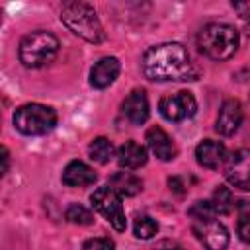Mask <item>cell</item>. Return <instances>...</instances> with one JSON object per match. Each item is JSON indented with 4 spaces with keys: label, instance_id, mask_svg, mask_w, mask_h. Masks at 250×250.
I'll return each mask as SVG.
<instances>
[{
    "label": "cell",
    "instance_id": "d6986e66",
    "mask_svg": "<svg viewBox=\"0 0 250 250\" xmlns=\"http://www.w3.org/2000/svg\"><path fill=\"white\" fill-rule=\"evenodd\" d=\"M211 205L215 209L217 215H227L232 211V205H234V197H232V191L225 186H219L215 191H213V197H211Z\"/></svg>",
    "mask_w": 250,
    "mask_h": 250
},
{
    "label": "cell",
    "instance_id": "6da1fadb",
    "mask_svg": "<svg viewBox=\"0 0 250 250\" xmlns=\"http://www.w3.org/2000/svg\"><path fill=\"white\" fill-rule=\"evenodd\" d=\"M143 72L146 78L156 82H180L195 80V68L189 53L180 43H160L143 55Z\"/></svg>",
    "mask_w": 250,
    "mask_h": 250
},
{
    "label": "cell",
    "instance_id": "ffe728a7",
    "mask_svg": "<svg viewBox=\"0 0 250 250\" xmlns=\"http://www.w3.org/2000/svg\"><path fill=\"white\" fill-rule=\"evenodd\" d=\"M236 213H238V225H236L238 238L250 244V199H242L236 207Z\"/></svg>",
    "mask_w": 250,
    "mask_h": 250
},
{
    "label": "cell",
    "instance_id": "2e32d148",
    "mask_svg": "<svg viewBox=\"0 0 250 250\" xmlns=\"http://www.w3.org/2000/svg\"><path fill=\"white\" fill-rule=\"evenodd\" d=\"M146 160H148L146 148L143 145H139L137 141H125L117 148V162L125 170H137V168L145 166Z\"/></svg>",
    "mask_w": 250,
    "mask_h": 250
},
{
    "label": "cell",
    "instance_id": "9c48e42d",
    "mask_svg": "<svg viewBox=\"0 0 250 250\" xmlns=\"http://www.w3.org/2000/svg\"><path fill=\"white\" fill-rule=\"evenodd\" d=\"M225 178L230 186L250 191V150L242 148L232 152L225 162Z\"/></svg>",
    "mask_w": 250,
    "mask_h": 250
},
{
    "label": "cell",
    "instance_id": "30bf717a",
    "mask_svg": "<svg viewBox=\"0 0 250 250\" xmlns=\"http://www.w3.org/2000/svg\"><path fill=\"white\" fill-rule=\"evenodd\" d=\"M242 117H244L242 104L234 98H229L221 104V109H219V115H217V121H215V131L219 135L229 137L240 127Z\"/></svg>",
    "mask_w": 250,
    "mask_h": 250
},
{
    "label": "cell",
    "instance_id": "9a60e30c",
    "mask_svg": "<svg viewBox=\"0 0 250 250\" xmlns=\"http://www.w3.org/2000/svg\"><path fill=\"white\" fill-rule=\"evenodd\" d=\"M96 182V172L82 160H72L62 170V184L68 188H84Z\"/></svg>",
    "mask_w": 250,
    "mask_h": 250
},
{
    "label": "cell",
    "instance_id": "cb8c5ba5",
    "mask_svg": "<svg viewBox=\"0 0 250 250\" xmlns=\"http://www.w3.org/2000/svg\"><path fill=\"white\" fill-rule=\"evenodd\" d=\"M2 162H4L2 174H6V172H8V164H10V154H8V148H6V146L2 148Z\"/></svg>",
    "mask_w": 250,
    "mask_h": 250
},
{
    "label": "cell",
    "instance_id": "8992f818",
    "mask_svg": "<svg viewBox=\"0 0 250 250\" xmlns=\"http://www.w3.org/2000/svg\"><path fill=\"white\" fill-rule=\"evenodd\" d=\"M92 205L96 207V211L100 215H104L109 225L115 230H125L127 227V219H125V211H123V203H121V195L117 191H113L109 186L98 188L92 195H90Z\"/></svg>",
    "mask_w": 250,
    "mask_h": 250
},
{
    "label": "cell",
    "instance_id": "d4e9b609",
    "mask_svg": "<svg viewBox=\"0 0 250 250\" xmlns=\"http://www.w3.org/2000/svg\"><path fill=\"white\" fill-rule=\"evenodd\" d=\"M246 35L250 37V16L246 18Z\"/></svg>",
    "mask_w": 250,
    "mask_h": 250
},
{
    "label": "cell",
    "instance_id": "5b68a950",
    "mask_svg": "<svg viewBox=\"0 0 250 250\" xmlns=\"http://www.w3.org/2000/svg\"><path fill=\"white\" fill-rule=\"evenodd\" d=\"M14 125L23 135H45L55 129L57 113L53 107L43 104H25L16 109Z\"/></svg>",
    "mask_w": 250,
    "mask_h": 250
},
{
    "label": "cell",
    "instance_id": "3957f363",
    "mask_svg": "<svg viewBox=\"0 0 250 250\" xmlns=\"http://www.w3.org/2000/svg\"><path fill=\"white\" fill-rule=\"evenodd\" d=\"M197 47L213 61H227L238 49V31L227 23H209L199 31Z\"/></svg>",
    "mask_w": 250,
    "mask_h": 250
},
{
    "label": "cell",
    "instance_id": "603a6c76",
    "mask_svg": "<svg viewBox=\"0 0 250 250\" xmlns=\"http://www.w3.org/2000/svg\"><path fill=\"white\" fill-rule=\"evenodd\" d=\"M115 244L113 240L105 238V236H100V238H90L82 244V250H113Z\"/></svg>",
    "mask_w": 250,
    "mask_h": 250
},
{
    "label": "cell",
    "instance_id": "5bb4252c",
    "mask_svg": "<svg viewBox=\"0 0 250 250\" xmlns=\"http://www.w3.org/2000/svg\"><path fill=\"white\" fill-rule=\"evenodd\" d=\"M145 141H146L148 148L152 150V154H154L156 158L168 162V160H172V158L176 156V145H174V141L170 139V135H168L164 129H160V127H150V129L146 131V135H145Z\"/></svg>",
    "mask_w": 250,
    "mask_h": 250
},
{
    "label": "cell",
    "instance_id": "ac0fdd59",
    "mask_svg": "<svg viewBox=\"0 0 250 250\" xmlns=\"http://www.w3.org/2000/svg\"><path fill=\"white\" fill-rule=\"evenodd\" d=\"M88 152H90V158L92 160H96L100 164H107L111 160V156H113V145L105 137H96L90 143Z\"/></svg>",
    "mask_w": 250,
    "mask_h": 250
},
{
    "label": "cell",
    "instance_id": "7402d4cb",
    "mask_svg": "<svg viewBox=\"0 0 250 250\" xmlns=\"http://www.w3.org/2000/svg\"><path fill=\"white\" fill-rule=\"evenodd\" d=\"M66 219L74 225H92L94 223V215L80 203H72L66 209Z\"/></svg>",
    "mask_w": 250,
    "mask_h": 250
},
{
    "label": "cell",
    "instance_id": "e0dca14e",
    "mask_svg": "<svg viewBox=\"0 0 250 250\" xmlns=\"http://www.w3.org/2000/svg\"><path fill=\"white\" fill-rule=\"evenodd\" d=\"M109 188L113 191H117L119 195H137L141 189H143V182L139 176H135L133 172H115L111 178H109Z\"/></svg>",
    "mask_w": 250,
    "mask_h": 250
},
{
    "label": "cell",
    "instance_id": "7c38bea8",
    "mask_svg": "<svg viewBox=\"0 0 250 250\" xmlns=\"http://www.w3.org/2000/svg\"><path fill=\"white\" fill-rule=\"evenodd\" d=\"M119 68H121V64H119V61L115 57L100 59L90 70V84L94 88H98V90H104V88L111 86L115 82L117 74H119Z\"/></svg>",
    "mask_w": 250,
    "mask_h": 250
},
{
    "label": "cell",
    "instance_id": "52a82bcc",
    "mask_svg": "<svg viewBox=\"0 0 250 250\" xmlns=\"http://www.w3.org/2000/svg\"><path fill=\"white\" fill-rule=\"evenodd\" d=\"M213 217H203V219H191L193 232L197 240L207 248V250H225L229 246V232L223 223H219Z\"/></svg>",
    "mask_w": 250,
    "mask_h": 250
},
{
    "label": "cell",
    "instance_id": "277c9868",
    "mask_svg": "<svg viewBox=\"0 0 250 250\" xmlns=\"http://www.w3.org/2000/svg\"><path fill=\"white\" fill-rule=\"evenodd\" d=\"M59 47V39L51 31H31L20 41V62L27 68H41L55 61Z\"/></svg>",
    "mask_w": 250,
    "mask_h": 250
},
{
    "label": "cell",
    "instance_id": "7a4b0ae2",
    "mask_svg": "<svg viewBox=\"0 0 250 250\" xmlns=\"http://www.w3.org/2000/svg\"><path fill=\"white\" fill-rule=\"evenodd\" d=\"M61 21L88 43H102L105 39L104 27L96 10L86 2H68L61 10Z\"/></svg>",
    "mask_w": 250,
    "mask_h": 250
},
{
    "label": "cell",
    "instance_id": "8fae6325",
    "mask_svg": "<svg viewBox=\"0 0 250 250\" xmlns=\"http://www.w3.org/2000/svg\"><path fill=\"white\" fill-rule=\"evenodd\" d=\"M195 156H197V162L203 168H209V170H215L219 166H225V162L229 158L225 145L219 143V141H211V139H205V141H201L197 145Z\"/></svg>",
    "mask_w": 250,
    "mask_h": 250
},
{
    "label": "cell",
    "instance_id": "ba28073f",
    "mask_svg": "<svg viewBox=\"0 0 250 250\" xmlns=\"http://www.w3.org/2000/svg\"><path fill=\"white\" fill-rule=\"evenodd\" d=\"M158 109H160L164 119H168V121H182V119H188V117L195 115L197 102H195L191 92L180 90V92H176L172 96H164L160 100V104H158Z\"/></svg>",
    "mask_w": 250,
    "mask_h": 250
},
{
    "label": "cell",
    "instance_id": "44dd1931",
    "mask_svg": "<svg viewBox=\"0 0 250 250\" xmlns=\"http://www.w3.org/2000/svg\"><path fill=\"white\" fill-rule=\"evenodd\" d=\"M133 230H135V236H137V238L148 240V238H152V236L158 232V223H156L152 217L143 215V217H137V219H135Z\"/></svg>",
    "mask_w": 250,
    "mask_h": 250
},
{
    "label": "cell",
    "instance_id": "484cf974",
    "mask_svg": "<svg viewBox=\"0 0 250 250\" xmlns=\"http://www.w3.org/2000/svg\"><path fill=\"white\" fill-rule=\"evenodd\" d=\"M164 250H184V248H180V246H170V248H164Z\"/></svg>",
    "mask_w": 250,
    "mask_h": 250
},
{
    "label": "cell",
    "instance_id": "4fadbf2b",
    "mask_svg": "<svg viewBox=\"0 0 250 250\" xmlns=\"http://www.w3.org/2000/svg\"><path fill=\"white\" fill-rule=\"evenodd\" d=\"M121 111L133 125L145 123L148 119V113H150V105H148V98H146L145 90H133L125 98V102L121 105Z\"/></svg>",
    "mask_w": 250,
    "mask_h": 250
}]
</instances>
